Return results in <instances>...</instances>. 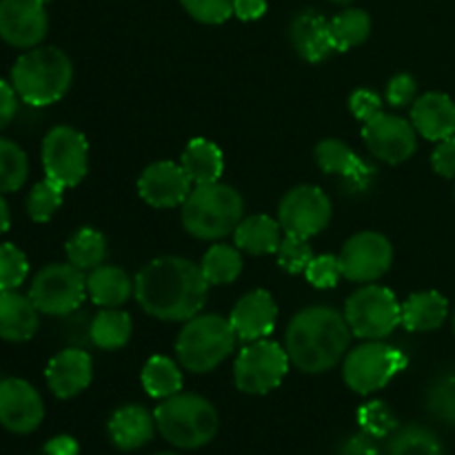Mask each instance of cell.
I'll return each instance as SVG.
<instances>
[{
	"mask_svg": "<svg viewBox=\"0 0 455 455\" xmlns=\"http://www.w3.org/2000/svg\"><path fill=\"white\" fill-rule=\"evenodd\" d=\"M209 283L200 265L163 256L147 262L133 278V296L147 315L163 323H187L203 311Z\"/></svg>",
	"mask_w": 455,
	"mask_h": 455,
	"instance_id": "1",
	"label": "cell"
},
{
	"mask_svg": "<svg viewBox=\"0 0 455 455\" xmlns=\"http://www.w3.org/2000/svg\"><path fill=\"white\" fill-rule=\"evenodd\" d=\"M345 314L315 305L298 311L287 324L284 349L293 367L305 373H324L336 367L351 345Z\"/></svg>",
	"mask_w": 455,
	"mask_h": 455,
	"instance_id": "2",
	"label": "cell"
},
{
	"mask_svg": "<svg viewBox=\"0 0 455 455\" xmlns=\"http://www.w3.org/2000/svg\"><path fill=\"white\" fill-rule=\"evenodd\" d=\"M74 65L58 47H34L12 67V84L18 98L31 107H47L60 100L71 87Z\"/></svg>",
	"mask_w": 455,
	"mask_h": 455,
	"instance_id": "3",
	"label": "cell"
},
{
	"mask_svg": "<svg viewBox=\"0 0 455 455\" xmlns=\"http://www.w3.org/2000/svg\"><path fill=\"white\" fill-rule=\"evenodd\" d=\"M243 218V196L220 180L212 185H196L180 209L182 227L198 240L227 238L234 234Z\"/></svg>",
	"mask_w": 455,
	"mask_h": 455,
	"instance_id": "4",
	"label": "cell"
},
{
	"mask_svg": "<svg viewBox=\"0 0 455 455\" xmlns=\"http://www.w3.org/2000/svg\"><path fill=\"white\" fill-rule=\"evenodd\" d=\"M235 342L240 340L229 318L220 314H198L187 320L178 333V363L191 373H209L234 354Z\"/></svg>",
	"mask_w": 455,
	"mask_h": 455,
	"instance_id": "5",
	"label": "cell"
},
{
	"mask_svg": "<svg viewBox=\"0 0 455 455\" xmlns=\"http://www.w3.org/2000/svg\"><path fill=\"white\" fill-rule=\"evenodd\" d=\"M156 429L178 449H200L218 434V411L207 398L196 394H176L164 398L154 411Z\"/></svg>",
	"mask_w": 455,
	"mask_h": 455,
	"instance_id": "6",
	"label": "cell"
},
{
	"mask_svg": "<svg viewBox=\"0 0 455 455\" xmlns=\"http://www.w3.org/2000/svg\"><path fill=\"white\" fill-rule=\"evenodd\" d=\"M345 320L360 340H382L403 324V305L391 289L367 283L347 300Z\"/></svg>",
	"mask_w": 455,
	"mask_h": 455,
	"instance_id": "7",
	"label": "cell"
},
{
	"mask_svg": "<svg viewBox=\"0 0 455 455\" xmlns=\"http://www.w3.org/2000/svg\"><path fill=\"white\" fill-rule=\"evenodd\" d=\"M407 364V355L400 349L380 340H367L345 355L342 378L354 394L371 395L385 389Z\"/></svg>",
	"mask_w": 455,
	"mask_h": 455,
	"instance_id": "8",
	"label": "cell"
},
{
	"mask_svg": "<svg viewBox=\"0 0 455 455\" xmlns=\"http://www.w3.org/2000/svg\"><path fill=\"white\" fill-rule=\"evenodd\" d=\"M87 293L84 271L76 269L69 262L47 265L36 274L27 296L43 315H65L80 309Z\"/></svg>",
	"mask_w": 455,
	"mask_h": 455,
	"instance_id": "9",
	"label": "cell"
},
{
	"mask_svg": "<svg viewBox=\"0 0 455 455\" xmlns=\"http://www.w3.org/2000/svg\"><path fill=\"white\" fill-rule=\"evenodd\" d=\"M287 349L274 340L247 342L234 364V380L243 394L265 395L280 387L289 371Z\"/></svg>",
	"mask_w": 455,
	"mask_h": 455,
	"instance_id": "10",
	"label": "cell"
},
{
	"mask_svg": "<svg viewBox=\"0 0 455 455\" xmlns=\"http://www.w3.org/2000/svg\"><path fill=\"white\" fill-rule=\"evenodd\" d=\"M43 167L47 178L65 189L78 187L89 172V142L83 132L58 124L43 140Z\"/></svg>",
	"mask_w": 455,
	"mask_h": 455,
	"instance_id": "11",
	"label": "cell"
},
{
	"mask_svg": "<svg viewBox=\"0 0 455 455\" xmlns=\"http://www.w3.org/2000/svg\"><path fill=\"white\" fill-rule=\"evenodd\" d=\"M333 216L329 196L320 187L300 185L284 194L278 204V222L284 234L314 238L323 234Z\"/></svg>",
	"mask_w": 455,
	"mask_h": 455,
	"instance_id": "12",
	"label": "cell"
},
{
	"mask_svg": "<svg viewBox=\"0 0 455 455\" xmlns=\"http://www.w3.org/2000/svg\"><path fill=\"white\" fill-rule=\"evenodd\" d=\"M342 278L367 284L382 278L394 265V247L389 238L378 231H360L351 235L338 256Z\"/></svg>",
	"mask_w": 455,
	"mask_h": 455,
	"instance_id": "13",
	"label": "cell"
},
{
	"mask_svg": "<svg viewBox=\"0 0 455 455\" xmlns=\"http://www.w3.org/2000/svg\"><path fill=\"white\" fill-rule=\"evenodd\" d=\"M363 140L367 149L387 164L404 163L418 149L416 127L409 120L385 111L363 124Z\"/></svg>",
	"mask_w": 455,
	"mask_h": 455,
	"instance_id": "14",
	"label": "cell"
},
{
	"mask_svg": "<svg viewBox=\"0 0 455 455\" xmlns=\"http://www.w3.org/2000/svg\"><path fill=\"white\" fill-rule=\"evenodd\" d=\"M49 18L43 0H0V38L16 49H34L44 40Z\"/></svg>",
	"mask_w": 455,
	"mask_h": 455,
	"instance_id": "15",
	"label": "cell"
},
{
	"mask_svg": "<svg viewBox=\"0 0 455 455\" xmlns=\"http://www.w3.org/2000/svg\"><path fill=\"white\" fill-rule=\"evenodd\" d=\"M44 404L36 387L22 378L0 380V425L18 435H27L40 427Z\"/></svg>",
	"mask_w": 455,
	"mask_h": 455,
	"instance_id": "16",
	"label": "cell"
},
{
	"mask_svg": "<svg viewBox=\"0 0 455 455\" xmlns=\"http://www.w3.org/2000/svg\"><path fill=\"white\" fill-rule=\"evenodd\" d=\"M191 189H194V182L189 180L185 169L172 160L149 164L138 178V194L156 209L182 207Z\"/></svg>",
	"mask_w": 455,
	"mask_h": 455,
	"instance_id": "17",
	"label": "cell"
},
{
	"mask_svg": "<svg viewBox=\"0 0 455 455\" xmlns=\"http://www.w3.org/2000/svg\"><path fill=\"white\" fill-rule=\"evenodd\" d=\"M229 323L234 327L240 342L265 340L271 336L278 323V305L274 296L265 289H256L240 298L234 305L229 315Z\"/></svg>",
	"mask_w": 455,
	"mask_h": 455,
	"instance_id": "18",
	"label": "cell"
},
{
	"mask_svg": "<svg viewBox=\"0 0 455 455\" xmlns=\"http://www.w3.org/2000/svg\"><path fill=\"white\" fill-rule=\"evenodd\" d=\"M93 378L92 355L80 347H67L49 360L44 369V380L52 394L60 400L76 398L83 394Z\"/></svg>",
	"mask_w": 455,
	"mask_h": 455,
	"instance_id": "19",
	"label": "cell"
},
{
	"mask_svg": "<svg viewBox=\"0 0 455 455\" xmlns=\"http://www.w3.org/2000/svg\"><path fill=\"white\" fill-rule=\"evenodd\" d=\"M315 163L329 176H340L351 191L367 189L376 169L369 167L347 142L338 138H324L315 147Z\"/></svg>",
	"mask_w": 455,
	"mask_h": 455,
	"instance_id": "20",
	"label": "cell"
},
{
	"mask_svg": "<svg viewBox=\"0 0 455 455\" xmlns=\"http://www.w3.org/2000/svg\"><path fill=\"white\" fill-rule=\"evenodd\" d=\"M411 124L422 138L440 142L455 133V102L447 93L429 92L411 105Z\"/></svg>",
	"mask_w": 455,
	"mask_h": 455,
	"instance_id": "21",
	"label": "cell"
},
{
	"mask_svg": "<svg viewBox=\"0 0 455 455\" xmlns=\"http://www.w3.org/2000/svg\"><path fill=\"white\" fill-rule=\"evenodd\" d=\"M289 40H291L293 52L307 62H323L331 52H336L329 31V20L320 16L318 12L298 13L289 27Z\"/></svg>",
	"mask_w": 455,
	"mask_h": 455,
	"instance_id": "22",
	"label": "cell"
},
{
	"mask_svg": "<svg viewBox=\"0 0 455 455\" xmlns=\"http://www.w3.org/2000/svg\"><path fill=\"white\" fill-rule=\"evenodd\" d=\"M107 431H109V440L116 449L136 451L154 438L156 418L140 404H127L111 413Z\"/></svg>",
	"mask_w": 455,
	"mask_h": 455,
	"instance_id": "23",
	"label": "cell"
},
{
	"mask_svg": "<svg viewBox=\"0 0 455 455\" xmlns=\"http://www.w3.org/2000/svg\"><path fill=\"white\" fill-rule=\"evenodd\" d=\"M40 311L29 296L18 291H0V340L27 342L36 336Z\"/></svg>",
	"mask_w": 455,
	"mask_h": 455,
	"instance_id": "24",
	"label": "cell"
},
{
	"mask_svg": "<svg viewBox=\"0 0 455 455\" xmlns=\"http://www.w3.org/2000/svg\"><path fill=\"white\" fill-rule=\"evenodd\" d=\"M87 293L93 305L118 309L133 296V278L116 265H100L89 271Z\"/></svg>",
	"mask_w": 455,
	"mask_h": 455,
	"instance_id": "25",
	"label": "cell"
},
{
	"mask_svg": "<svg viewBox=\"0 0 455 455\" xmlns=\"http://www.w3.org/2000/svg\"><path fill=\"white\" fill-rule=\"evenodd\" d=\"M234 238L240 251H247L251 256H267V253L278 251L280 243H283V227H280L278 218L256 213V216H247L240 220L234 231Z\"/></svg>",
	"mask_w": 455,
	"mask_h": 455,
	"instance_id": "26",
	"label": "cell"
},
{
	"mask_svg": "<svg viewBox=\"0 0 455 455\" xmlns=\"http://www.w3.org/2000/svg\"><path fill=\"white\" fill-rule=\"evenodd\" d=\"M449 315V302L438 291H418L403 305V327L413 333L435 331Z\"/></svg>",
	"mask_w": 455,
	"mask_h": 455,
	"instance_id": "27",
	"label": "cell"
},
{
	"mask_svg": "<svg viewBox=\"0 0 455 455\" xmlns=\"http://www.w3.org/2000/svg\"><path fill=\"white\" fill-rule=\"evenodd\" d=\"M180 167L185 169L189 180L196 185H212L220 180L225 172V158L220 147L213 145L207 138H194L185 147L180 158Z\"/></svg>",
	"mask_w": 455,
	"mask_h": 455,
	"instance_id": "28",
	"label": "cell"
},
{
	"mask_svg": "<svg viewBox=\"0 0 455 455\" xmlns=\"http://www.w3.org/2000/svg\"><path fill=\"white\" fill-rule=\"evenodd\" d=\"M133 323L120 309H102L92 318V345L102 351L123 349L132 340Z\"/></svg>",
	"mask_w": 455,
	"mask_h": 455,
	"instance_id": "29",
	"label": "cell"
},
{
	"mask_svg": "<svg viewBox=\"0 0 455 455\" xmlns=\"http://www.w3.org/2000/svg\"><path fill=\"white\" fill-rule=\"evenodd\" d=\"M65 253L69 265L80 271H92L96 267L105 265L107 258V240L93 227H80L78 231L69 235L65 244Z\"/></svg>",
	"mask_w": 455,
	"mask_h": 455,
	"instance_id": "30",
	"label": "cell"
},
{
	"mask_svg": "<svg viewBox=\"0 0 455 455\" xmlns=\"http://www.w3.org/2000/svg\"><path fill=\"white\" fill-rule=\"evenodd\" d=\"M200 271H203L204 280L213 287L235 283L243 274L240 249L231 247V244H212L204 253L203 262H200Z\"/></svg>",
	"mask_w": 455,
	"mask_h": 455,
	"instance_id": "31",
	"label": "cell"
},
{
	"mask_svg": "<svg viewBox=\"0 0 455 455\" xmlns=\"http://www.w3.org/2000/svg\"><path fill=\"white\" fill-rule=\"evenodd\" d=\"M140 380L147 394L156 400L172 398V395L180 394L182 389L180 367L167 355H154V358L147 360Z\"/></svg>",
	"mask_w": 455,
	"mask_h": 455,
	"instance_id": "32",
	"label": "cell"
},
{
	"mask_svg": "<svg viewBox=\"0 0 455 455\" xmlns=\"http://www.w3.org/2000/svg\"><path fill=\"white\" fill-rule=\"evenodd\" d=\"M329 31L336 52H349L358 47L371 34V16L364 9L349 7L329 20Z\"/></svg>",
	"mask_w": 455,
	"mask_h": 455,
	"instance_id": "33",
	"label": "cell"
},
{
	"mask_svg": "<svg viewBox=\"0 0 455 455\" xmlns=\"http://www.w3.org/2000/svg\"><path fill=\"white\" fill-rule=\"evenodd\" d=\"M389 455H444V447L429 427L403 425L389 435Z\"/></svg>",
	"mask_w": 455,
	"mask_h": 455,
	"instance_id": "34",
	"label": "cell"
},
{
	"mask_svg": "<svg viewBox=\"0 0 455 455\" xmlns=\"http://www.w3.org/2000/svg\"><path fill=\"white\" fill-rule=\"evenodd\" d=\"M29 176V160L22 147L13 140L0 138V194L18 191Z\"/></svg>",
	"mask_w": 455,
	"mask_h": 455,
	"instance_id": "35",
	"label": "cell"
},
{
	"mask_svg": "<svg viewBox=\"0 0 455 455\" xmlns=\"http://www.w3.org/2000/svg\"><path fill=\"white\" fill-rule=\"evenodd\" d=\"M62 194L65 187L53 182L52 178L36 182L34 189L27 196V213L34 222H49L62 204Z\"/></svg>",
	"mask_w": 455,
	"mask_h": 455,
	"instance_id": "36",
	"label": "cell"
},
{
	"mask_svg": "<svg viewBox=\"0 0 455 455\" xmlns=\"http://www.w3.org/2000/svg\"><path fill=\"white\" fill-rule=\"evenodd\" d=\"M427 411L444 425H455V371L435 378L427 389Z\"/></svg>",
	"mask_w": 455,
	"mask_h": 455,
	"instance_id": "37",
	"label": "cell"
},
{
	"mask_svg": "<svg viewBox=\"0 0 455 455\" xmlns=\"http://www.w3.org/2000/svg\"><path fill=\"white\" fill-rule=\"evenodd\" d=\"M29 275V260L16 244H0V291H16Z\"/></svg>",
	"mask_w": 455,
	"mask_h": 455,
	"instance_id": "38",
	"label": "cell"
},
{
	"mask_svg": "<svg viewBox=\"0 0 455 455\" xmlns=\"http://www.w3.org/2000/svg\"><path fill=\"white\" fill-rule=\"evenodd\" d=\"M358 425L364 434L373 435V438H387L400 427L394 411L380 400H371L358 409Z\"/></svg>",
	"mask_w": 455,
	"mask_h": 455,
	"instance_id": "39",
	"label": "cell"
},
{
	"mask_svg": "<svg viewBox=\"0 0 455 455\" xmlns=\"http://www.w3.org/2000/svg\"><path fill=\"white\" fill-rule=\"evenodd\" d=\"M278 265L283 267L287 274H305L307 265L314 260V249H311L309 238H300V235L287 234L280 243L278 251Z\"/></svg>",
	"mask_w": 455,
	"mask_h": 455,
	"instance_id": "40",
	"label": "cell"
},
{
	"mask_svg": "<svg viewBox=\"0 0 455 455\" xmlns=\"http://www.w3.org/2000/svg\"><path fill=\"white\" fill-rule=\"evenodd\" d=\"M185 12L203 25H222L234 16V0H180Z\"/></svg>",
	"mask_w": 455,
	"mask_h": 455,
	"instance_id": "41",
	"label": "cell"
},
{
	"mask_svg": "<svg viewBox=\"0 0 455 455\" xmlns=\"http://www.w3.org/2000/svg\"><path fill=\"white\" fill-rule=\"evenodd\" d=\"M307 280H309L311 287L315 289H333L342 278L340 260L336 256H314V260L307 265L305 269Z\"/></svg>",
	"mask_w": 455,
	"mask_h": 455,
	"instance_id": "42",
	"label": "cell"
},
{
	"mask_svg": "<svg viewBox=\"0 0 455 455\" xmlns=\"http://www.w3.org/2000/svg\"><path fill=\"white\" fill-rule=\"evenodd\" d=\"M349 109L364 124L376 118L378 114H382V98L369 89H355L349 96Z\"/></svg>",
	"mask_w": 455,
	"mask_h": 455,
	"instance_id": "43",
	"label": "cell"
},
{
	"mask_svg": "<svg viewBox=\"0 0 455 455\" xmlns=\"http://www.w3.org/2000/svg\"><path fill=\"white\" fill-rule=\"evenodd\" d=\"M416 78L409 74H398L389 80V84H387L385 98L391 107H407L409 102L416 100Z\"/></svg>",
	"mask_w": 455,
	"mask_h": 455,
	"instance_id": "44",
	"label": "cell"
},
{
	"mask_svg": "<svg viewBox=\"0 0 455 455\" xmlns=\"http://www.w3.org/2000/svg\"><path fill=\"white\" fill-rule=\"evenodd\" d=\"M431 164L443 178H455V133L438 142L431 156Z\"/></svg>",
	"mask_w": 455,
	"mask_h": 455,
	"instance_id": "45",
	"label": "cell"
},
{
	"mask_svg": "<svg viewBox=\"0 0 455 455\" xmlns=\"http://www.w3.org/2000/svg\"><path fill=\"white\" fill-rule=\"evenodd\" d=\"M338 455H380V447H378V438L369 434H358L351 435L342 443Z\"/></svg>",
	"mask_w": 455,
	"mask_h": 455,
	"instance_id": "46",
	"label": "cell"
},
{
	"mask_svg": "<svg viewBox=\"0 0 455 455\" xmlns=\"http://www.w3.org/2000/svg\"><path fill=\"white\" fill-rule=\"evenodd\" d=\"M18 111V93L12 83L0 80V132L16 118Z\"/></svg>",
	"mask_w": 455,
	"mask_h": 455,
	"instance_id": "47",
	"label": "cell"
},
{
	"mask_svg": "<svg viewBox=\"0 0 455 455\" xmlns=\"http://www.w3.org/2000/svg\"><path fill=\"white\" fill-rule=\"evenodd\" d=\"M267 0H234V16L240 20H258L265 16Z\"/></svg>",
	"mask_w": 455,
	"mask_h": 455,
	"instance_id": "48",
	"label": "cell"
},
{
	"mask_svg": "<svg viewBox=\"0 0 455 455\" xmlns=\"http://www.w3.org/2000/svg\"><path fill=\"white\" fill-rule=\"evenodd\" d=\"M80 447L71 435H56L43 447V455H78Z\"/></svg>",
	"mask_w": 455,
	"mask_h": 455,
	"instance_id": "49",
	"label": "cell"
},
{
	"mask_svg": "<svg viewBox=\"0 0 455 455\" xmlns=\"http://www.w3.org/2000/svg\"><path fill=\"white\" fill-rule=\"evenodd\" d=\"M9 225H12V213H9V207L7 203H4L3 194H0V234H4V231L9 229Z\"/></svg>",
	"mask_w": 455,
	"mask_h": 455,
	"instance_id": "50",
	"label": "cell"
},
{
	"mask_svg": "<svg viewBox=\"0 0 455 455\" xmlns=\"http://www.w3.org/2000/svg\"><path fill=\"white\" fill-rule=\"evenodd\" d=\"M329 3H336V4H351V3H355V0H329Z\"/></svg>",
	"mask_w": 455,
	"mask_h": 455,
	"instance_id": "51",
	"label": "cell"
},
{
	"mask_svg": "<svg viewBox=\"0 0 455 455\" xmlns=\"http://www.w3.org/2000/svg\"><path fill=\"white\" fill-rule=\"evenodd\" d=\"M156 455H176V453H169V451H164V453H156Z\"/></svg>",
	"mask_w": 455,
	"mask_h": 455,
	"instance_id": "52",
	"label": "cell"
},
{
	"mask_svg": "<svg viewBox=\"0 0 455 455\" xmlns=\"http://www.w3.org/2000/svg\"><path fill=\"white\" fill-rule=\"evenodd\" d=\"M453 333H455V315H453Z\"/></svg>",
	"mask_w": 455,
	"mask_h": 455,
	"instance_id": "53",
	"label": "cell"
},
{
	"mask_svg": "<svg viewBox=\"0 0 455 455\" xmlns=\"http://www.w3.org/2000/svg\"><path fill=\"white\" fill-rule=\"evenodd\" d=\"M43 3H52V0H43Z\"/></svg>",
	"mask_w": 455,
	"mask_h": 455,
	"instance_id": "54",
	"label": "cell"
}]
</instances>
